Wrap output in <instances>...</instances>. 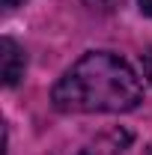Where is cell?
I'll return each instance as SVG.
<instances>
[{
	"label": "cell",
	"instance_id": "5b68a950",
	"mask_svg": "<svg viewBox=\"0 0 152 155\" xmlns=\"http://www.w3.org/2000/svg\"><path fill=\"white\" fill-rule=\"evenodd\" d=\"M137 3H140V9H143L146 15H152V0H137Z\"/></svg>",
	"mask_w": 152,
	"mask_h": 155
},
{
	"label": "cell",
	"instance_id": "277c9868",
	"mask_svg": "<svg viewBox=\"0 0 152 155\" xmlns=\"http://www.w3.org/2000/svg\"><path fill=\"white\" fill-rule=\"evenodd\" d=\"M143 75H146V81L152 84V48L143 54Z\"/></svg>",
	"mask_w": 152,
	"mask_h": 155
},
{
	"label": "cell",
	"instance_id": "7a4b0ae2",
	"mask_svg": "<svg viewBox=\"0 0 152 155\" xmlns=\"http://www.w3.org/2000/svg\"><path fill=\"white\" fill-rule=\"evenodd\" d=\"M78 155H152V140L134 134L131 128L116 125L90 137Z\"/></svg>",
	"mask_w": 152,
	"mask_h": 155
},
{
	"label": "cell",
	"instance_id": "3957f363",
	"mask_svg": "<svg viewBox=\"0 0 152 155\" xmlns=\"http://www.w3.org/2000/svg\"><path fill=\"white\" fill-rule=\"evenodd\" d=\"M27 69V57H24V48H21L15 39L3 36L0 39V72H3V84L6 87H15Z\"/></svg>",
	"mask_w": 152,
	"mask_h": 155
},
{
	"label": "cell",
	"instance_id": "6da1fadb",
	"mask_svg": "<svg viewBox=\"0 0 152 155\" xmlns=\"http://www.w3.org/2000/svg\"><path fill=\"white\" fill-rule=\"evenodd\" d=\"M51 101L66 114H125L143 101V84L119 54L90 51L63 72Z\"/></svg>",
	"mask_w": 152,
	"mask_h": 155
},
{
	"label": "cell",
	"instance_id": "8992f818",
	"mask_svg": "<svg viewBox=\"0 0 152 155\" xmlns=\"http://www.w3.org/2000/svg\"><path fill=\"white\" fill-rule=\"evenodd\" d=\"M21 3H24V0H3V6H6V9H15V6H21Z\"/></svg>",
	"mask_w": 152,
	"mask_h": 155
},
{
	"label": "cell",
	"instance_id": "52a82bcc",
	"mask_svg": "<svg viewBox=\"0 0 152 155\" xmlns=\"http://www.w3.org/2000/svg\"><path fill=\"white\" fill-rule=\"evenodd\" d=\"M87 3H93V6H104V3H111V0H87Z\"/></svg>",
	"mask_w": 152,
	"mask_h": 155
}]
</instances>
